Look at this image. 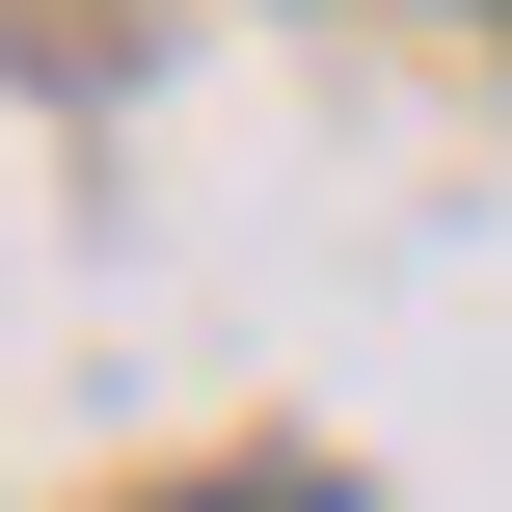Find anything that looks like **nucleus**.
<instances>
[{"label": "nucleus", "mask_w": 512, "mask_h": 512, "mask_svg": "<svg viewBox=\"0 0 512 512\" xmlns=\"http://www.w3.org/2000/svg\"><path fill=\"white\" fill-rule=\"evenodd\" d=\"M243 512H324V486H243Z\"/></svg>", "instance_id": "f257e3e1"}]
</instances>
